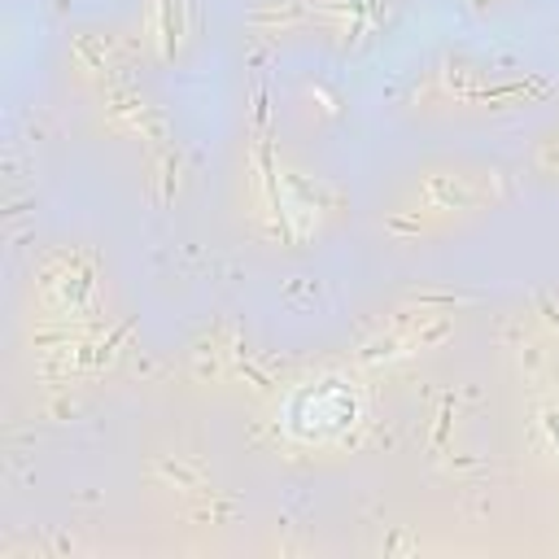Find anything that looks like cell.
<instances>
[{"label": "cell", "mask_w": 559, "mask_h": 559, "mask_svg": "<svg viewBox=\"0 0 559 559\" xmlns=\"http://www.w3.org/2000/svg\"><path fill=\"white\" fill-rule=\"evenodd\" d=\"M498 183V170H437V175H424L419 179V192H424V205L419 214H472V210H485L498 201L493 192Z\"/></svg>", "instance_id": "1"}]
</instances>
